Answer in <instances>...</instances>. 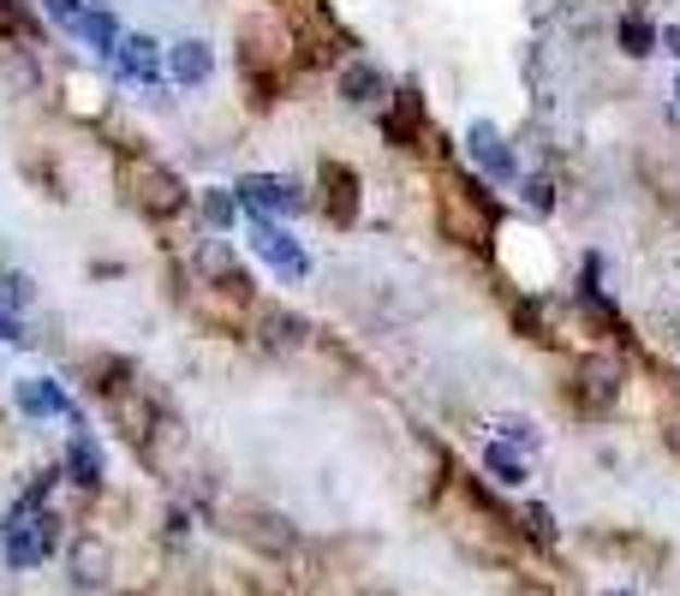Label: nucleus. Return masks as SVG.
I'll return each mask as SVG.
<instances>
[{
    "label": "nucleus",
    "instance_id": "nucleus-1",
    "mask_svg": "<svg viewBox=\"0 0 680 596\" xmlns=\"http://www.w3.org/2000/svg\"><path fill=\"white\" fill-rule=\"evenodd\" d=\"M48 543H54V519L42 513V501H31V496H24V501L7 513V531H0V549H7V567H12V573L36 567V561L48 555Z\"/></svg>",
    "mask_w": 680,
    "mask_h": 596
},
{
    "label": "nucleus",
    "instance_id": "nucleus-2",
    "mask_svg": "<svg viewBox=\"0 0 680 596\" xmlns=\"http://www.w3.org/2000/svg\"><path fill=\"white\" fill-rule=\"evenodd\" d=\"M251 245H257V257L275 263L287 281H305V275H311V257L299 251V239L287 233V227H275L269 215H257V227H251Z\"/></svg>",
    "mask_w": 680,
    "mask_h": 596
},
{
    "label": "nucleus",
    "instance_id": "nucleus-3",
    "mask_svg": "<svg viewBox=\"0 0 680 596\" xmlns=\"http://www.w3.org/2000/svg\"><path fill=\"white\" fill-rule=\"evenodd\" d=\"M239 203H245L251 215H305V209H311V197L299 192V185H287V180H263V173L239 180Z\"/></svg>",
    "mask_w": 680,
    "mask_h": 596
},
{
    "label": "nucleus",
    "instance_id": "nucleus-4",
    "mask_svg": "<svg viewBox=\"0 0 680 596\" xmlns=\"http://www.w3.org/2000/svg\"><path fill=\"white\" fill-rule=\"evenodd\" d=\"M209 72H216V48H209V42L185 36V42H173V48H168V78H173V84L197 90V84H204Z\"/></svg>",
    "mask_w": 680,
    "mask_h": 596
},
{
    "label": "nucleus",
    "instance_id": "nucleus-5",
    "mask_svg": "<svg viewBox=\"0 0 680 596\" xmlns=\"http://www.w3.org/2000/svg\"><path fill=\"white\" fill-rule=\"evenodd\" d=\"M66 567H72V579H78L84 591H96V585H108V573H113V549L102 537H72Z\"/></svg>",
    "mask_w": 680,
    "mask_h": 596
},
{
    "label": "nucleus",
    "instance_id": "nucleus-6",
    "mask_svg": "<svg viewBox=\"0 0 680 596\" xmlns=\"http://www.w3.org/2000/svg\"><path fill=\"white\" fill-rule=\"evenodd\" d=\"M465 149H472V161L489 173V180H513V149L496 137V125L477 120V125H472V137H465Z\"/></svg>",
    "mask_w": 680,
    "mask_h": 596
},
{
    "label": "nucleus",
    "instance_id": "nucleus-7",
    "mask_svg": "<svg viewBox=\"0 0 680 596\" xmlns=\"http://www.w3.org/2000/svg\"><path fill=\"white\" fill-rule=\"evenodd\" d=\"M137 180H144L137 203H144L149 215H173V209H185V185L173 180V173H161V168H149V161H137Z\"/></svg>",
    "mask_w": 680,
    "mask_h": 596
},
{
    "label": "nucleus",
    "instance_id": "nucleus-8",
    "mask_svg": "<svg viewBox=\"0 0 680 596\" xmlns=\"http://www.w3.org/2000/svg\"><path fill=\"white\" fill-rule=\"evenodd\" d=\"M66 472L78 489H102V453H96V441L78 424H72V441H66Z\"/></svg>",
    "mask_w": 680,
    "mask_h": 596
},
{
    "label": "nucleus",
    "instance_id": "nucleus-9",
    "mask_svg": "<svg viewBox=\"0 0 680 596\" xmlns=\"http://www.w3.org/2000/svg\"><path fill=\"white\" fill-rule=\"evenodd\" d=\"M19 412H31V417H72V400L60 394L54 382H19Z\"/></svg>",
    "mask_w": 680,
    "mask_h": 596
},
{
    "label": "nucleus",
    "instance_id": "nucleus-10",
    "mask_svg": "<svg viewBox=\"0 0 680 596\" xmlns=\"http://www.w3.org/2000/svg\"><path fill=\"white\" fill-rule=\"evenodd\" d=\"M156 42L149 36H125L120 42V78H132V84H156Z\"/></svg>",
    "mask_w": 680,
    "mask_h": 596
},
{
    "label": "nucleus",
    "instance_id": "nucleus-11",
    "mask_svg": "<svg viewBox=\"0 0 680 596\" xmlns=\"http://www.w3.org/2000/svg\"><path fill=\"white\" fill-rule=\"evenodd\" d=\"M579 382H585V388H579L585 412H591V405L603 412V405H609L615 394H621V370H615V364H585V376H579Z\"/></svg>",
    "mask_w": 680,
    "mask_h": 596
},
{
    "label": "nucleus",
    "instance_id": "nucleus-12",
    "mask_svg": "<svg viewBox=\"0 0 680 596\" xmlns=\"http://www.w3.org/2000/svg\"><path fill=\"white\" fill-rule=\"evenodd\" d=\"M382 90H388V84H382V72H376V66H364V60H359V66H347V72H340V96H347V101H364V108H371V101H382Z\"/></svg>",
    "mask_w": 680,
    "mask_h": 596
},
{
    "label": "nucleus",
    "instance_id": "nucleus-13",
    "mask_svg": "<svg viewBox=\"0 0 680 596\" xmlns=\"http://www.w3.org/2000/svg\"><path fill=\"white\" fill-rule=\"evenodd\" d=\"M621 48H627V54H633V60L657 54V31H651V24L639 19V12H627V19H621Z\"/></svg>",
    "mask_w": 680,
    "mask_h": 596
},
{
    "label": "nucleus",
    "instance_id": "nucleus-14",
    "mask_svg": "<svg viewBox=\"0 0 680 596\" xmlns=\"http://www.w3.org/2000/svg\"><path fill=\"white\" fill-rule=\"evenodd\" d=\"M72 31H78L90 48H102V54H108V48H120V36H113V19H108V12H78V24H72Z\"/></svg>",
    "mask_w": 680,
    "mask_h": 596
},
{
    "label": "nucleus",
    "instance_id": "nucleus-15",
    "mask_svg": "<svg viewBox=\"0 0 680 596\" xmlns=\"http://www.w3.org/2000/svg\"><path fill=\"white\" fill-rule=\"evenodd\" d=\"M197 263H204V275H221L227 287H245V275H239V263L227 257V245H221V239H209V245L197 251Z\"/></svg>",
    "mask_w": 680,
    "mask_h": 596
},
{
    "label": "nucleus",
    "instance_id": "nucleus-16",
    "mask_svg": "<svg viewBox=\"0 0 680 596\" xmlns=\"http://www.w3.org/2000/svg\"><path fill=\"white\" fill-rule=\"evenodd\" d=\"M484 465H489V477H496V484H525V465H520V453H508L501 448V441H489V453H484Z\"/></svg>",
    "mask_w": 680,
    "mask_h": 596
},
{
    "label": "nucleus",
    "instance_id": "nucleus-17",
    "mask_svg": "<svg viewBox=\"0 0 680 596\" xmlns=\"http://www.w3.org/2000/svg\"><path fill=\"white\" fill-rule=\"evenodd\" d=\"M263 328H269V346H293V340L305 335V328H299L293 316H281V311H269V316H263Z\"/></svg>",
    "mask_w": 680,
    "mask_h": 596
},
{
    "label": "nucleus",
    "instance_id": "nucleus-18",
    "mask_svg": "<svg viewBox=\"0 0 680 596\" xmlns=\"http://www.w3.org/2000/svg\"><path fill=\"white\" fill-rule=\"evenodd\" d=\"M24 304H31V281H24V275H7V281H0V311H24Z\"/></svg>",
    "mask_w": 680,
    "mask_h": 596
},
{
    "label": "nucleus",
    "instance_id": "nucleus-19",
    "mask_svg": "<svg viewBox=\"0 0 680 596\" xmlns=\"http://www.w3.org/2000/svg\"><path fill=\"white\" fill-rule=\"evenodd\" d=\"M204 215H209V227H227L239 215V203L227 197V192H204Z\"/></svg>",
    "mask_w": 680,
    "mask_h": 596
},
{
    "label": "nucleus",
    "instance_id": "nucleus-20",
    "mask_svg": "<svg viewBox=\"0 0 680 596\" xmlns=\"http://www.w3.org/2000/svg\"><path fill=\"white\" fill-rule=\"evenodd\" d=\"M525 531H532L537 543H556V519H549V507H525Z\"/></svg>",
    "mask_w": 680,
    "mask_h": 596
},
{
    "label": "nucleus",
    "instance_id": "nucleus-21",
    "mask_svg": "<svg viewBox=\"0 0 680 596\" xmlns=\"http://www.w3.org/2000/svg\"><path fill=\"white\" fill-rule=\"evenodd\" d=\"M501 436H508V441H520V448H537V429L532 424H525V417H501Z\"/></svg>",
    "mask_w": 680,
    "mask_h": 596
},
{
    "label": "nucleus",
    "instance_id": "nucleus-22",
    "mask_svg": "<svg viewBox=\"0 0 680 596\" xmlns=\"http://www.w3.org/2000/svg\"><path fill=\"white\" fill-rule=\"evenodd\" d=\"M525 203H532V209H556V185H549V180H525Z\"/></svg>",
    "mask_w": 680,
    "mask_h": 596
},
{
    "label": "nucleus",
    "instance_id": "nucleus-23",
    "mask_svg": "<svg viewBox=\"0 0 680 596\" xmlns=\"http://www.w3.org/2000/svg\"><path fill=\"white\" fill-rule=\"evenodd\" d=\"M78 12H84V0H48V19H54V24H66V31L78 24Z\"/></svg>",
    "mask_w": 680,
    "mask_h": 596
},
{
    "label": "nucleus",
    "instance_id": "nucleus-24",
    "mask_svg": "<svg viewBox=\"0 0 680 596\" xmlns=\"http://www.w3.org/2000/svg\"><path fill=\"white\" fill-rule=\"evenodd\" d=\"M657 48H663V54H675V60H680V24H669V31H657Z\"/></svg>",
    "mask_w": 680,
    "mask_h": 596
},
{
    "label": "nucleus",
    "instance_id": "nucleus-25",
    "mask_svg": "<svg viewBox=\"0 0 680 596\" xmlns=\"http://www.w3.org/2000/svg\"><path fill=\"white\" fill-rule=\"evenodd\" d=\"M0 340H24V335H12V323H0Z\"/></svg>",
    "mask_w": 680,
    "mask_h": 596
},
{
    "label": "nucleus",
    "instance_id": "nucleus-26",
    "mask_svg": "<svg viewBox=\"0 0 680 596\" xmlns=\"http://www.w3.org/2000/svg\"><path fill=\"white\" fill-rule=\"evenodd\" d=\"M603 596H633V591H603Z\"/></svg>",
    "mask_w": 680,
    "mask_h": 596
},
{
    "label": "nucleus",
    "instance_id": "nucleus-27",
    "mask_svg": "<svg viewBox=\"0 0 680 596\" xmlns=\"http://www.w3.org/2000/svg\"><path fill=\"white\" fill-rule=\"evenodd\" d=\"M675 96H680V78H675Z\"/></svg>",
    "mask_w": 680,
    "mask_h": 596
}]
</instances>
